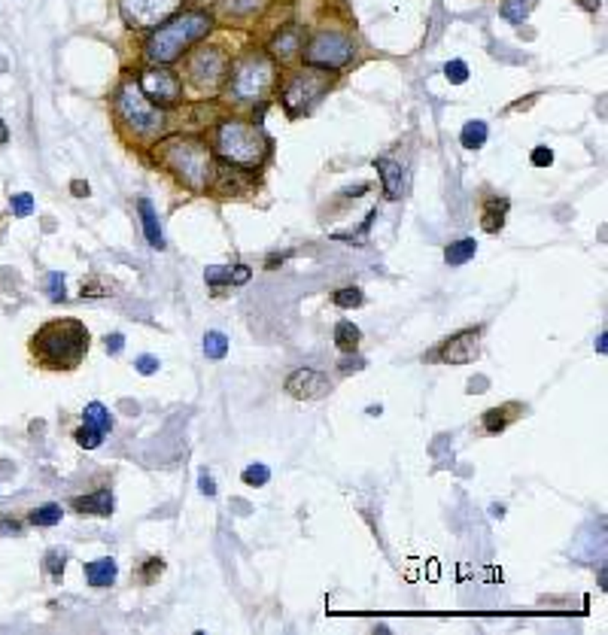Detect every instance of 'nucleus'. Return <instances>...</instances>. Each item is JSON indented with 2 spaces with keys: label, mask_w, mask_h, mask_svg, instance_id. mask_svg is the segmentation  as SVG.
<instances>
[{
  "label": "nucleus",
  "mask_w": 608,
  "mask_h": 635,
  "mask_svg": "<svg viewBox=\"0 0 608 635\" xmlns=\"http://www.w3.org/2000/svg\"><path fill=\"white\" fill-rule=\"evenodd\" d=\"M116 116L134 134V140H155L167 128V119L162 107H155L150 98L140 92L137 79H125L116 92Z\"/></svg>",
  "instance_id": "423d86ee"
},
{
  "label": "nucleus",
  "mask_w": 608,
  "mask_h": 635,
  "mask_svg": "<svg viewBox=\"0 0 608 635\" xmlns=\"http://www.w3.org/2000/svg\"><path fill=\"white\" fill-rule=\"evenodd\" d=\"M359 344H362V332H359V325H353L350 320H341L335 325V347L341 350V353H356Z\"/></svg>",
  "instance_id": "5701e85b"
},
{
  "label": "nucleus",
  "mask_w": 608,
  "mask_h": 635,
  "mask_svg": "<svg viewBox=\"0 0 608 635\" xmlns=\"http://www.w3.org/2000/svg\"><path fill=\"white\" fill-rule=\"evenodd\" d=\"M88 341H92L88 328L76 316H64V320H49L37 328V335L31 337V353L37 356L43 368L73 371L83 365Z\"/></svg>",
  "instance_id": "f03ea898"
},
{
  "label": "nucleus",
  "mask_w": 608,
  "mask_h": 635,
  "mask_svg": "<svg viewBox=\"0 0 608 635\" xmlns=\"http://www.w3.org/2000/svg\"><path fill=\"white\" fill-rule=\"evenodd\" d=\"M73 441L80 447H85V450H98L100 447V441H104V435H98V432H92V429H76V435H73Z\"/></svg>",
  "instance_id": "72a5a7b5"
},
{
  "label": "nucleus",
  "mask_w": 608,
  "mask_h": 635,
  "mask_svg": "<svg viewBox=\"0 0 608 635\" xmlns=\"http://www.w3.org/2000/svg\"><path fill=\"white\" fill-rule=\"evenodd\" d=\"M9 207H13V213L19 219H25L33 213V195H28V191H19V195L9 198Z\"/></svg>",
  "instance_id": "2f4dec72"
},
{
  "label": "nucleus",
  "mask_w": 608,
  "mask_h": 635,
  "mask_svg": "<svg viewBox=\"0 0 608 635\" xmlns=\"http://www.w3.org/2000/svg\"><path fill=\"white\" fill-rule=\"evenodd\" d=\"M332 88V70H323V67H304V70L292 73L283 85V95H280V104L289 112L292 119L304 116L317 107V100Z\"/></svg>",
  "instance_id": "0eeeda50"
},
{
  "label": "nucleus",
  "mask_w": 608,
  "mask_h": 635,
  "mask_svg": "<svg viewBox=\"0 0 608 635\" xmlns=\"http://www.w3.org/2000/svg\"><path fill=\"white\" fill-rule=\"evenodd\" d=\"M250 189H253L250 167H238L229 162L216 164V174H213V183H210L213 195H219L222 201H231V198H246Z\"/></svg>",
  "instance_id": "f8f14e48"
},
{
  "label": "nucleus",
  "mask_w": 608,
  "mask_h": 635,
  "mask_svg": "<svg viewBox=\"0 0 608 635\" xmlns=\"http://www.w3.org/2000/svg\"><path fill=\"white\" fill-rule=\"evenodd\" d=\"M49 298L52 301H61L64 298V277L61 274H52L49 277Z\"/></svg>",
  "instance_id": "a19ab883"
},
{
  "label": "nucleus",
  "mask_w": 608,
  "mask_h": 635,
  "mask_svg": "<svg viewBox=\"0 0 608 635\" xmlns=\"http://www.w3.org/2000/svg\"><path fill=\"white\" fill-rule=\"evenodd\" d=\"M204 280L210 286H219V283H231V268H207Z\"/></svg>",
  "instance_id": "4c0bfd02"
},
{
  "label": "nucleus",
  "mask_w": 608,
  "mask_h": 635,
  "mask_svg": "<svg viewBox=\"0 0 608 635\" xmlns=\"http://www.w3.org/2000/svg\"><path fill=\"white\" fill-rule=\"evenodd\" d=\"M152 158L189 191H207L216 174L213 149L192 134H171L152 146Z\"/></svg>",
  "instance_id": "f257e3e1"
},
{
  "label": "nucleus",
  "mask_w": 608,
  "mask_h": 635,
  "mask_svg": "<svg viewBox=\"0 0 608 635\" xmlns=\"http://www.w3.org/2000/svg\"><path fill=\"white\" fill-rule=\"evenodd\" d=\"M359 368H362V359H359V356H353V359H344V362H341V371H344V374L359 371Z\"/></svg>",
  "instance_id": "a18cd8bd"
},
{
  "label": "nucleus",
  "mask_w": 608,
  "mask_h": 635,
  "mask_svg": "<svg viewBox=\"0 0 608 635\" xmlns=\"http://www.w3.org/2000/svg\"><path fill=\"white\" fill-rule=\"evenodd\" d=\"M356 55L353 37H347L341 31H317L304 49V61L310 67H323V70H337V67L350 64Z\"/></svg>",
  "instance_id": "1a4fd4ad"
},
{
  "label": "nucleus",
  "mask_w": 608,
  "mask_h": 635,
  "mask_svg": "<svg viewBox=\"0 0 608 635\" xmlns=\"http://www.w3.org/2000/svg\"><path fill=\"white\" fill-rule=\"evenodd\" d=\"M241 481H243L246 486H265L268 481H271V471H268V465L256 462V465H246L243 474H241Z\"/></svg>",
  "instance_id": "c85d7f7f"
},
{
  "label": "nucleus",
  "mask_w": 608,
  "mask_h": 635,
  "mask_svg": "<svg viewBox=\"0 0 608 635\" xmlns=\"http://www.w3.org/2000/svg\"><path fill=\"white\" fill-rule=\"evenodd\" d=\"M475 253H478V241H475V237H463V241H454V243L444 249V262L456 268V265L471 262V258H475Z\"/></svg>",
  "instance_id": "b1692460"
},
{
  "label": "nucleus",
  "mask_w": 608,
  "mask_h": 635,
  "mask_svg": "<svg viewBox=\"0 0 608 635\" xmlns=\"http://www.w3.org/2000/svg\"><path fill=\"white\" fill-rule=\"evenodd\" d=\"M198 4H213V0H198Z\"/></svg>",
  "instance_id": "3c124183"
},
{
  "label": "nucleus",
  "mask_w": 608,
  "mask_h": 635,
  "mask_svg": "<svg viewBox=\"0 0 608 635\" xmlns=\"http://www.w3.org/2000/svg\"><path fill=\"white\" fill-rule=\"evenodd\" d=\"M116 574H119V565H116V560H112V557H100V560L85 565V581H88V587H95V589L112 587V584H116Z\"/></svg>",
  "instance_id": "f3484780"
},
{
  "label": "nucleus",
  "mask_w": 608,
  "mask_h": 635,
  "mask_svg": "<svg viewBox=\"0 0 608 635\" xmlns=\"http://www.w3.org/2000/svg\"><path fill=\"white\" fill-rule=\"evenodd\" d=\"M198 486H201V493H204L207 498H213L216 495V483H213V478L207 471H201V478H198Z\"/></svg>",
  "instance_id": "79ce46f5"
},
{
  "label": "nucleus",
  "mask_w": 608,
  "mask_h": 635,
  "mask_svg": "<svg viewBox=\"0 0 608 635\" xmlns=\"http://www.w3.org/2000/svg\"><path fill=\"white\" fill-rule=\"evenodd\" d=\"M277 79V64L265 52H243L238 61L229 64L225 76V98L234 107H256L271 95Z\"/></svg>",
  "instance_id": "20e7f679"
},
{
  "label": "nucleus",
  "mask_w": 608,
  "mask_h": 635,
  "mask_svg": "<svg viewBox=\"0 0 608 635\" xmlns=\"http://www.w3.org/2000/svg\"><path fill=\"white\" fill-rule=\"evenodd\" d=\"M505 426H508V407H493V411L483 414V429H487L490 435L502 432Z\"/></svg>",
  "instance_id": "c756f323"
},
{
  "label": "nucleus",
  "mask_w": 608,
  "mask_h": 635,
  "mask_svg": "<svg viewBox=\"0 0 608 635\" xmlns=\"http://www.w3.org/2000/svg\"><path fill=\"white\" fill-rule=\"evenodd\" d=\"M107 292H110V286L100 277H88L83 283V295H85V298H100V295H107Z\"/></svg>",
  "instance_id": "f704fd0d"
},
{
  "label": "nucleus",
  "mask_w": 608,
  "mask_h": 635,
  "mask_svg": "<svg viewBox=\"0 0 608 635\" xmlns=\"http://www.w3.org/2000/svg\"><path fill=\"white\" fill-rule=\"evenodd\" d=\"M70 191H73L76 198H88V186L83 183V179H73V183H70Z\"/></svg>",
  "instance_id": "49530a36"
},
{
  "label": "nucleus",
  "mask_w": 608,
  "mask_h": 635,
  "mask_svg": "<svg viewBox=\"0 0 608 635\" xmlns=\"http://www.w3.org/2000/svg\"><path fill=\"white\" fill-rule=\"evenodd\" d=\"M268 52H271V58L280 61V64H289V61L301 58V55H304V33H301V28H295V25L280 28L274 33V40H271V46H268Z\"/></svg>",
  "instance_id": "2eb2a0df"
},
{
  "label": "nucleus",
  "mask_w": 608,
  "mask_h": 635,
  "mask_svg": "<svg viewBox=\"0 0 608 635\" xmlns=\"http://www.w3.org/2000/svg\"><path fill=\"white\" fill-rule=\"evenodd\" d=\"M61 517H64V511H61V505H40V508H33L31 511V523L33 526H55V523H61Z\"/></svg>",
  "instance_id": "a878e982"
},
{
  "label": "nucleus",
  "mask_w": 608,
  "mask_h": 635,
  "mask_svg": "<svg viewBox=\"0 0 608 635\" xmlns=\"http://www.w3.org/2000/svg\"><path fill=\"white\" fill-rule=\"evenodd\" d=\"M246 280H250V268H246V265H238L231 271V283H238V286H241V283H246Z\"/></svg>",
  "instance_id": "c03bdc74"
},
{
  "label": "nucleus",
  "mask_w": 608,
  "mask_h": 635,
  "mask_svg": "<svg viewBox=\"0 0 608 635\" xmlns=\"http://www.w3.org/2000/svg\"><path fill=\"white\" fill-rule=\"evenodd\" d=\"M213 31V16L204 9H189V13H177L167 19L164 25L152 31V37L146 40V61L152 64H174L177 58L201 43Z\"/></svg>",
  "instance_id": "7ed1b4c3"
},
{
  "label": "nucleus",
  "mask_w": 608,
  "mask_h": 635,
  "mask_svg": "<svg viewBox=\"0 0 608 635\" xmlns=\"http://www.w3.org/2000/svg\"><path fill=\"white\" fill-rule=\"evenodd\" d=\"M6 140H9V128L4 125V119H0V146H4Z\"/></svg>",
  "instance_id": "09e8293b"
},
{
  "label": "nucleus",
  "mask_w": 608,
  "mask_h": 635,
  "mask_svg": "<svg viewBox=\"0 0 608 635\" xmlns=\"http://www.w3.org/2000/svg\"><path fill=\"white\" fill-rule=\"evenodd\" d=\"M83 426L98 435H107V432H112V414L100 402H92V404H85V411H83Z\"/></svg>",
  "instance_id": "412c9836"
},
{
  "label": "nucleus",
  "mask_w": 608,
  "mask_h": 635,
  "mask_svg": "<svg viewBox=\"0 0 608 635\" xmlns=\"http://www.w3.org/2000/svg\"><path fill=\"white\" fill-rule=\"evenodd\" d=\"M444 76H447V83H454V85H463L466 79H468V64L466 61H450L447 67H444Z\"/></svg>",
  "instance_id": "473e14b6"
},
{
  "label": "nucleus",
  "mask_w": 608,
  "mask_h": 635,
  "mask_svg": "<svg viewBox=\"0 0 608 635\" xmlns=\"http://www.w3.org/2000/svg\"><path fill=\"white\" fill-rule=\"evenodd\" d=\"M487 137H490L487 122H481V119H475V122H466V125H463V131H459V143H463V149H468V152H478V149H483V143H487Z\"/></svg>",
  "instance_id": "4be33fe9"
},
{
  "label": "nucleus",
  "mask_w": 608,
  "mask_h": 635,
  "mask_svg": "<svg viewBox=\"0 0 608 635\" xmlns=\"http://www.w3.org/2000/svg\"><path fill=\"white\" fill-rule=\"evenodd\" d=\"M204 356L207 359H225L229 356V337L222 332H207L204 335Z\"/></svg>",
  "instance_id": "cd10ccee"
},
{
  "label": "nucleus",
  "mask_w": 608,
  "mask_h": 635,
  "mask_svg": "<svg viewBox=\"0 0 608 635\" xmlns=\"http://www.w3.org/2000/svg\"><path fill=\"white\" fill-rule=\"evenodd\" d=\"M64 562H67V557H64L61 550H49V553H46V569H49L52 577H61Z\"/></svg>",
  "instance_id": "e433bc0d"
},
{
  "label": "nucleus",
  "mask_w": 608,
  "mask_h": 635,
  "mask_svg": "<svg viewBox=\"0 0 608 635\" xmlns=\"http://www.w3.org/2000/svg\"><path fill=\"white\" fill-rule=\"evenodd\" d=\"M596 350H599V353H605V332L599 335V344H596Z\"/></svg>",
  "instance_id": "8fccbe9b"
},
{
  "label": "nucleus",
  "mask_w": 608,
  "mask_h": 635,
  "mask_svg": "<svg viewBox=\"0 0 608 635\" xmlns=\"http://www.w3.org/2000/svg\"><path fill=\"white\" fill-rule=\"evenodd\" d=\"M73 508L83 517H110L112 514V493L110 490H95L88 495L73 498Z\"/></svg>",
  "instance_id": "dca6fc26"
},
{
  "label": "nucleus",
  "mask_w": 608,
  "mask_h": 635,
  "mask_svg": "<svg viewBox=\"0 0 608 635\" xmlns=\"http://www.w3.org/2000/svg\"><path fill=\"white\" fill-rule=\"evenodd\" d=\"M229 64H231V58L225 55V49H219V46H201L195 52H189V58H186V79H189V85H192L198 95H213L216 88L225 85Z\"/></svg>",
  "instance_id": "6e6552de"
},
{
  "label": "nucleus",
  "mask_w": 608,
  "mask_h": 635,
  "mask_svg": "<svg viewBox=\"0 0 608 635\" xmlns=\"http://www.w3.org/2000/svg\"><path fill=\"white\" fill-rule=\"evenodd\" d=\"M533 13V0H505L502 4V19L514 21V25H523Z\"/></svg>",
  "instance_id": "393cba45"
},
{
  "label": "nucleus",
  "mask_w": 608,
  "mask_h": 635,
  "mask_svg": "<svg viewBox=\"0 0 608 635\" xmlns=\"http://www.w3.org/2000/svg\"><path fill=\"white\" fill-rule=\"evenodd\" d=\"M119 6L131 28H159L177 16L183 0H119Z\"/></svg>",
  "instance_id": "9b49d317"
},
{
  "label": "nucleus",
  "mask_w": 608,
  "mask_h": 635,
  "mask_svg": "<svg viewBox=\"0 0 608 635\" xmlns=\"http://www.w3.org/2000/svg\"><path fill=\"white\" fill-rule=\"evenodd\" d=\"M374 171L384 179V191L389 201H396L402 195V167L392 158H374Z\"/></svg>",
  "instance_id": "6ab92c4d"
},
{
  "label": "nucleus",
  "mask_w": 608,
  "mask_h": 635,
  "mask_svg": "<svg viewBox=\"0 0 608 635\" xmlns=\"http://www.w3.org/2000/svg\"><path fill=\"white\" fill-rule=\"evenodd\" d=\"M268 137L258 125L246 122V119H222L213 131V146L210 149L216 152L222 162L238 164V167H258L268 155Z\"/></svg>",
  "instance_id": "39448f33"
},
{
  "label": "nucleus",
  "mask_w": 608,
  "mask_h": 635,
  "mask_svg": "<svg viewBox=\"0 0 608 635\" xmlns=\"http://www.w3.org/2000/svg\"><path fill=\"white\" fill-rule=\"evenodd\" d=\"M578 4L584 9H590V13H596V9H599V0H578Z\"/></svg>",
  "instance_id": "de8ad7c7"
},
{
  "label": "nucleus",
  "mask_w": 608,
  "mask_h": 635,
  "mask_svg": "<svg viewBox=\"0 0 608 635\" xmlns=\"http://www.w3.org/2000/svg\"><path fill=\"white\" fill-rule=\"evenodd\" d=\"M104 344H107V353H110V356H119L122 350H125V335L112 332V335H107V337H104Z\"/></svg>",
  "instance_id": "ea45409f"
},
{
  "label": "nucleus",
  "mask_w": 608,
  "mask_h": 635,
  "mask_svg": "<svg viewBox=\"0 0 608 635\" xmlns=\"http://www.w3.org/2000/svg\"><path fill=\"white\" fill-rule=\"evenodd\" d=\"M533 164L535 167H550V164H554V152H550L547 146H535V149H533Z\"/></svg>",
  "instance_id": "58836bf2"
},
{
  "label": "nucleus",
  "mask_w": 608,
  "mask_h": 635,
  "mask_svg": "<svg viewBox=\"0 0 608 635\" xmlns=\"http://www.w3.org/2000/svg\"><path fill=\"white\" fill-rule=\"evenodd\" d=\"M137 85L155 107H171L179 104V98H183V83L167 64H152L150 70H143Z\"/></svg>",
  "instance_id": "9d476101"
},
{
  "label": "nucleus",
  "mask_w": 608,
  "mask_h": 635,
  "mask_svg": "<svg viewBox=\"0 0 608 635\" xmlns=\"http://www.w3.org/2000/svg\"><path fill=\"white\" fill-rule=\"evenodd\" d=\"M286 392L292 399H304V402L323 399V395L332 392V380L317 368H298L286 377Z\"/></svg>",
  "instance_id": "4468645a"
},
{
  "label": "nucleus",
  "mask_w": 608,
  "mask_h": 635,
  "mask_svg": "<svg viewBox=\"0 0 608 635\" xmlns=\"http://www.w3.org/2000/svg\"><path fill=\"white\" fill-rule=\"evenodd\" d=\"M481 356V328H463L454 337H447L438 350V359L444 365H468Z\"/></svg>",
  "instance_id": "ddd939ff"
},
{
  "label": "nucleus",
  "mask_w": 608,
  "mask_h": 635,
  "mask_svg": "<svg viewBox=\"0 0 608 635\" xmlns=\"http://www.w3.org/2000/svg\"><path fill=\"white\" fill-rule=\"evenodd\" d=\"M332 301H335V308H341V310H353V308H362L365 295L359 286H347V289H337L332 295Z\"/></svg>",
  "instance_id": "bb28decb"
},
{
  "label": "nucleus",
  "mask_w": 608,
  "mask_h": 635,
  "mask_svg": "<svg viewBox=\"0 0 608 635\" xmlns=\"http://www.w3.org/2000/svg\"><path fill=\"white\" fill-rule=\"evenodd\" d=\"M265 0H225V13L234 16V19H243V16H253Z\"/></svg>",
  "instance_id": "7c9ffc66"
},
{
  "label": "nucleus",
  "mask_w": 608,
  "mask_h": 635,
  "mask_svg": "<svg viewBox=\"0 0 608 635\" xmlns=\"http://www.w3.org/2000/svg\"><path fill=\"white\" fill-rule=\"evenodd\" d=\"M146 562H150V565H146V572H143V581H146V584H150V581H152V577H155V574H162V569H164V562H162V560H146Z\"/></svg>",
  "instance_id": "37998d69"
},
{
  "label": "nucleus",
  "mask_w": 608,
  "mask_h": 635,
  "mask_svg": "<svg viewBox=\"0 0 608 635\" xmlns=\"http://www.w3.org/2000/svg\"><path fill=\"white\" fill-rule=\"evenodd\" d=\"M134 368H137V374H143V377H150V374L159 371V359L150 356V353H143V356L134 359Z\"/></svg>",
  "instance_id": "c9c22d12"
},
{
  "label": "nucleus",
  "mask_w": 608,
  "mask_h": 635,
  "mask_svg": "<svg viewBox=\"0 0 608 635\" xmlns=\"http://www.w3.org/2000/svg\"><path fill=\"white\" fill-rule=\"evenodd\" d=\"M137 210H140V219H143V234L146 241H150L152 249H164V234L159 229V213H155V207L146 198L137 201Z\"/></svg>",
  "instance_id": "a211bd4d"
},
{
  "label": "nucleus",
  "mask_w": 608,
  "mask_h": 635,
  "mask_svg": "<svg viewBox=\"0 0 608 635\" xmlns=\"http://www.w3.org/2000/svg\"><path fill=\"white\" fill-rule=\"evenodd\" d=\"M505 213H508V198H487V204H483V213H481L483 231H487V234L502 231Z\"/></svg>",
  "instance_id": "aec40b11"
}]
</instances>
